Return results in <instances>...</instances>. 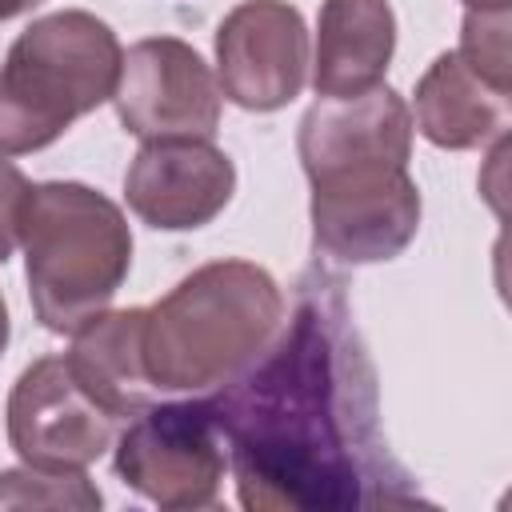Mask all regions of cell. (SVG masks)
<instances>
[{
    "mask_svg": "<svg viewBox=\"0 0 512 512\" xmlns=\"http://www.w3.org/2000/svg\"><path fill=\"white\" fill-rule=\"evenodd\" d=\"M292 320L204 404L228 444L248 512H348L412 504L380 432L376 372L340 284L308 272Z\"/></svg>",
    "mask_w": 512,
    "mask_h": 512,
    "instance_id": "6da1fadb",
    "label": "cell"
},
{
    "mask_svg": "<svg viewBox=\"0 0 512 512\" xmlns=\"http://www.w3.org/2000/svg\"><path fill=\"white\" fill-rule=\"evenodd\" d=\"M280 284L252 260H212L144 308V372L156 392L208 396L280 332Z\"/></svg>",
    "mask_w": 512,
    "mask_h": 512,
    "instance_id": "7a4b0ae2",
    "label": "cell"
},
{
    "mask_svg": "<svg viewBox=\"0 0 512 512\" xmlns=\"http://www.w3.org/2000/svg\"><path fill=\"white\" fill-rule=\"evenodd\" d=\"M20 244L32 312L60 336L100 316L132 268V232L120 204L76 180L32 184Z\"/></svg>",
    "mask_w": 512,
    "mask_h": 512,
    "instance_id": "3957f363",
    "label": "cell"
},
{
    "mask_svg": "<svg viewBox=\"0 0 512 512\" xmlns=\"http://www.w3.org/2000/svg\"><path fill=\"white\" fill-rule=\"evenodd\" d=\"M120 60L116 32L84 8L32 20L0 64V156L48 148L80 116L112 100Z\"/></svg>",
    "mask_w": 512,
    "mask_h": 512,
    "instance_id": "277c9868",
    "label": "cell"
},
{
    "mask_svg": "<svg viewBox=\"0 0 512 512\" xmlns=\"http://www.w3.org/2000/svg\"><path fill=\"white\" fill-rule=\"evenodd\" d=\"M316 252L340 264L400 256L420 228V188L400 160H356L308 176Z\"/></svg>",
    "mask_w": 512,
    "mask_h": 512,
    "instance_id": "5b68a950",
    "label": "cell"
},
{
    "mask_svg": "<svg viewBox=\"0 0 512 512\" xmlns=\"http://www.w3.org/2000/svg\"><path fill=\"white\" fill-rule=\"evenodd\" d=\"M224 436L204 400L148 404L116 440V476L168 512L208 508L224 480Z\"/></svg>",
    "mask_w": 512,
    "mask_h": 512,
    "instance_id": "8992f818",
    "label": "cell"
},
{
    "mask_svg": "<svg viewBox=\"0 0 512 512\" xmlns=\"http://www.w3.org/2000/svg\"><path fill=\"white\" fill-rule=\"evenodd\" d=\"M4 420L12 452L32 468L52 472H84L112 448L124 424L76 380L64 352L40 356L20 372Z\"/></svg>",
    "mask_w": 512,
    "mask_h": 512,
    "instance_id": "52a82bcc",
    "label": "cell"
},
{
    "mask_svg": "<svg viewBox=\"0 0 512 512\" xmlns=\"http://www.w3.org/2000/svg\"><path fill=\"white\" fill-rule=\"evenodd\" d=\"M220 84L204 56L176 36L136 40L116 76L112 104L136 140H212L220 124Z\"/></svg>",
    "mask_w": 512,
    "mask_h": 512,
    "instance_id": "ba28073f",
    "label": "cell"
},
{
    "mask_svg": "<svg viewBox=\"0 0 512 512\" xmlns=\"http://www.w3.org/2000/svg\"><path fill=\"white\" fill-rule=\"evenodd\" d=\"M308 80V28L288 0H244L216 28V84L248 112H276Z\"/></svg>",
    "mask_w": 512,
    "mask_h": 512,
    "instance_id": "9c48e42d",
    "label": "cell"
},
{
    "mask_svg": "<svg viewBox=\"0 0 512 512\" xmlns=\"http://www.w3.org/2000/svg\"><path fill=\"white\" fill-rule=\"evenodd\" d=\"M236 192V168L212 140H144L124 176L128 208L160 232L212 224Z\"/></svg>",
    "mask_w": 512,
    "mask_h": 512,
    "instance_id": "30bf717a",
    "label": "cell"
},
{
    "mask_svg": "<svg viewBox=\"0 0 512 512\" xmlns=\"http://www.w3.org/2000/svg\"><path fill=\"white\" fill-rule=\"evenodd\" d=\"M300 164L304 176L328 172L356 160H400L412 156V112L388 88L376 84L360 96H320L300 120Z\"/></svg>",
    "mask_w": 512,
    "mask_h": 512,
    "instance_id": "8fae6325",
    "label": "cell"
},
{
    "mask_svg": "<svg viewBox=\"0 0 512 512\" xmlns=\"http://www.w3.org/2000/svg\"><path fill=\"white\" fill-rule=\"evenodd\" d=\"M392 52L396 16L388 0H324L312 56L316 96H360L384 84Z\"/></svg>",
    "mask_w": 512,
    "mask_h": 512,
    "instance_id": "7c38bea8",
    "label": "cell"
},
{
    "mask_svg": "<svg viewBox=\"0 0 512 512\" xmlns=\"http://www.w3.org/2000/svg\"><path fill=\"white\" fill-rule=\"evenodd\" d=\"M508 96L472 72L460 52H440L416 80V128L436 148H484L508 132Z\"/></svg>",
    "mask_w": 512,
    "mask_h": 512,
    "instance_id": "4fadbf2b",
    "label": "cell"
},
{
    "mask_svg": "<svg viewBox=\"0 0 512 512\" xmlns=\"http://www.w3.org/2000/svg\"><path fill=\"white\" fill-rule=\"evenodd\" d=\"M72 336L68 368L108 412L132 420L160 396L144 372V308H104Z\"/></svg>",
    "mask_w": 512,
    "mask_h": 512,
    "instance_id": "5bb4252c",
    "label": "cell"
},
{
    "mask_svg": "<svg viewBox=\"0 0 512 512\" xmlns=\"http://www.w3.org/2000/svg\"><path fill=\"white\" fill-rule=\"evenodd\" d=\"M100 508L104 496L84 472L52 468H8L0 472V508Z\"/></svg>",
    "mask_w": 512,
    "mask_h": 512,
    "instance_id": "9a60e30c",
    "label": "cell"
},
{
    "mask_svg": "<svg viewBox=\"0 0 512 512\" xmlns=\"http://www.w3.org/2000/svg\"><path fill=\"white\" fill-rule=\"evenodd\" d=\"M460 60L480 72L488 84L512 92V56H508V8H468L460 28Z\"/></svg>",
    "mask_w": 512,
    "mask_h": 512,
    "instance_id": "2e32d148",
    "label": "cell"
},
{
    "mask_svg": "<svg viewBox=\"0 0 512 512\" xmlns=\"http://www.w3.org/2000/svg\"><path fill=\"white\" fill-rule=\"evenodd\" d=\"M28 176L0 156V264H8V256L20 244V224H24V208H28Z\"/></svg>",
    "mask_w": 512,
    "mask_h": 512,
    "instance_id": "e0dca14e",
    "label": "cell"
},
{
    "mask_svg": "<svg viewBox=\"0 0 512 512\" xmlns=\"http://www.w3.org/2000/svg\"><path fill=\"white\" fill-rule=\"evenodd\" d=\"M40 0H0V20H12L20 12H32Z\"/></svg>",
    "mask_w": 512,
    "mask_h": 512,
    "instance_id": "ac0fdd59",
    "label": "cell"
},
{
    "mask_svg": "<svg viewBox=\"0 0 512 512\" xmlns=\"http://www.w3.org/2000/svg\"><path fill=\"white\" fill-rule=\"evenodd\" d=\"M4 348H8V304L0 296V356H4Z\"/></svg>",
    "mask_w": 512,
    "mask_h": 512,
    "instance_id": "d6986e66",
    "label": "cell"
},
{
    "mask_svg": "<svg viewBox=\"0 0 512 512\" xmlns=\"http://www.w3.org/2000/svg\"><path fill=\"white\" fill-rule=\"evenodd\" d=\"M468 8H508L512 0H464Z\"/></svg>",
    "mask_w": 512,
    "mask_h": 512,
    "instance_id": "ffe728a7",
    "label": "cell"
}]
</instances>
